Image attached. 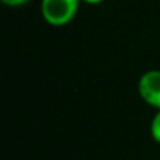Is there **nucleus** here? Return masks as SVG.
<instances>
[{"label": "nucleus", "instance_id": "1", "mask_svg": "<svg viewBox=\"0 0 160 160\" xmlns=\"http://www.w3.org/2000/svg\"><path fill=\"white\" fill-rule=\"evenodd\" d=\"M80 3L82 0H41V16L50 27H64L75 19Z\"/></svg>", "mask_w": 160, "mask_h": 160}, {"label": "nucleus", "instance_id": "2", "mask_svg": "<svg viewBox=\"0 0 160 160\" xmlns=\"http://www.w3.org/2000/svg\"><path fill=\"white\" fill-rule=\"evenodd\" d=\"M137 90L146 105L152 107L155 112L160 110V69H149L143 72L138 78Z\"/></svg>", "mask_w": 160, "mask_h": 160}, {"label": "nucleus", "instance_id": "3", "mask_svg": "<svg viewBox=\"0 0 160 160\" xmlns=\"http://www.w3.org/2000/svg\"><path fill=\"white\" fill-rule=\"evenodd\" d=\"M149 132H151L152 140L160 144V110H157L155 115L152 116L151 124H149Z\"/></svg>", "mask_w": 160, "mask_h": 160}, {"label": "nucleus", "instance_id": "4", "mask_svg": "<svg viewBox=\"0 0 160 160\" xmlns=\"http://www.w3.org/2000/svg\"><path fill=\"white\" fill-rule=\"evenodd\" d=\"M0 2L8 8H21V7L27 5L30 0H0Z\"/></svg>", "mask_w": 160, "mask_h": 160}, {"label": "nucleus", "instance_id": "5", "mask_svg": "<svg viewBox=\"0 0 160 160\" xmlns=\"http://www.w3.org/2000/svg\"><path fill=\"white\" fill-rule=\"evenodd\" d=\"M104 2L105 0H82V3H87V5H91V7H98Z\"/></svg>", "mask_w": 160, "mask_h": 160}]
</instances>
